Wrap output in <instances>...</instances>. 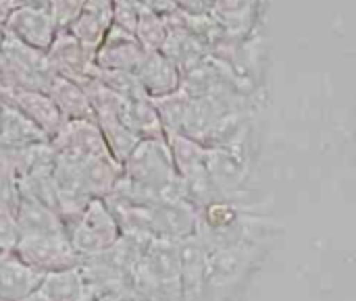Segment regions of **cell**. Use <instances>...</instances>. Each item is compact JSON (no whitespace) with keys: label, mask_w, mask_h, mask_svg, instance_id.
<instances>
[{"label":"cell","mask_w":356,"mask_h":301,"mask_svg":"<svg viewBox=\"0 0 356 301\" xmlns=\"http://www.w3.org/2000/svg\"><path fill=\"white\" fill-rule=\"evenodd\" d=\"M15 256H19L25 264L40 273H56L75 268L81 264L79 254L71 246L67 233H35L21 235Z\"/></svg>","instance_id":"obj_4"},{"label":"cell","mask_w":356,"mask_h":301,"mask_svg":"<svg viewBox=\"0 0 356 301\" xmlns=\"http://www.w3.org/2000/svg\"><path fill=\"white\" fill-rule=\"evenodd\" d=\"M146 50L138 42L134 31H127L119 25H111L106 31L100 48L96 50L94 64L98 69H111V71H138L140 62L144 60Z\"/></svg>","instance_id":"obj_8"},{"label":"cell","mask_w":356,"mask_h":301,"mask_svg":"<svg viewBox=\"0 0 356 301\" xmlns=\"http://www.w3.org/2000/svg\"><path fill=\"white\" fill-rule=\"evenodd\" d=\"M142 12L144 8L138 0H113V23L127 31H136Z\"/></svg>","instance_id":"obj_23"},{"label":"cell","mask_w":356,"mask_h":301,"mask_svg":"<svg viewBox=\"0 0 356 301\" xmlns=\"http://www.w3.org/2000/svg\"><path fill=\"white\" fill-rule=\"evenodd\" d=\"M6 100H10L17 108H21L44 133L48 139H52L60 127L65 125V117L56 102L50 98L46 89H35V87H8Z\"/></svg>","instance_id":"obj_11"},{"label":"cell","mask_w":356,"mask_h":301,"mask_svg":"<svg viewBox=\"0 0 356 301\" xmlns=\"http://www.w3.org/2000/svg\"><path fill=\"white\" fill-rule=\"evenodd\" d=\"M86 0H50L48 10L58 29H69L71 23L81 15Z\"/></svg>","instance_id":"obj_22"},{"label":"cell","mask_w":356,"mask_h":301,"mask_svg":"<svg viewBox=\"0 0 356 301\" xmlns=\"http://www.w3.org/2000/svg\"><path fill=\"white\" fill-rule=\"evenodd\" d=\"M4 31L33 48L48 52L58 33V27L48 8L13 6V12H8L4 21Z\"/></svg>","instance_id":"obj_7"},{"label":"cell","mask_w":356,"mask_h":301,"mask_svg":"<svg viewBox=\"0 0 356 301\" xmlns=\"http://www.w3.org/2000/svg\"><path fill=\"white\" fill-rule=\"evenodd\" d=\"M280 231L282 225L275 221L250 214L229 200H215L198 210L196 235L209 250L238 243H265Z\"/></svg>","instance_id":"obj_1"},{"label":"cell","mask_w":356,"mask_h":301,"mask_svg":"<svg viewBox=\"0 0 356 301\" xmlns=\"http://www.w3.org/2000/svg\"><path fill=\"white\" fill-rule=\"evenodd\" d=\"M46 92L56 102V106L60 108L65 121H71V119H96L83 83L54 73L52 79L48 81Z\"/></svg>","instance_id":"obj_17"},{"label":"cell","mask_w":356,"mask_h":301,"mask_svg":"<svg viewBox=\"0 0 356 301\" xmlns=\"http://www.w3.org/2000/svg\"><path fill=\"white\" fill-rule=\"evenodd\" d=\"M88 287L81 268L46 273L25 301H86Z\"/></svg>","instance_id":"obj_15"},{"label":"cell","mask_w":356,"mask_h":301,"mask_svg":"<svg viewBox=\"0 0 356 301\" xmlns=\"http://www.w3.org/2000/svg\"><path fill=\"white\" fill-rule=\"evenodd\" d=\"M8 75H10V67H8L6 56H4L2 50H0V79H2V77H8Z\"/></svg>","instance_id":"obj_28"},{"label":"cell","mask_w":356,"mask_h":301,"mask_svg":"<svg viewBox=\"0 0 356 301\" xmlns=\"http://www.w3.org/2000/svg\"><path fill=\"white\" fill-rule=\"evenodd\" d=\"M48 58H50L52 69L58 75H65L79 83L88 81L96 67L94 54H90L86 46L69 29L63 33H56L54 42L48 48Z\"/></svg>","instance_id":"obj_10"},{"label":"cell","mask_w":356,"mask_h":301,"mask_svg":"<svg viewBox=\"0 0 356 301\" xmlns=\"http://www.w3.org/2000/svg\"><path fill=\"white\" fill-rule=\"evenodd\" d=\"M140 85L148 98H163L169 96L177 89H181L184 75L179 67L161 50L156 52H146L144 60L140 62L136 71Z\"/></svg>","instance_id":"obj_13"},{"label":"cell","mask_w":356,"mask_h":301,"mask_svg":"<svg viewBox=\"0 0 356 301\" xmlns=\"http://www.w3.org/2000/svg\"><path fill=\"white\" fill-rule=\"evenodd\" d=\"M21 231L15 216V185L0 196V262L15 256Z\"/></svg>","instance_id":"obj_19"},{"label":"cell","mask_w":356,"mask_h":301,"mask_svg":"<svg viewBox=\"0 0 356 301\" xmlns=\"http://www.w3.org/2000/svg\"><path fill=\"white\" fill-rule=\"evenodd\" d=\"M179 273H181V301H207V260L209 248L194 233L177 241Z\"/></svg>","instance_id":"obj_9"},{"label":"cell","mask_w":356,"mask_h":301,"mask_svg":"<svg viewBox=\"0 0 356 301\" xmlns=\"http://www.w3.org/2000/svg\"><path fill=\"white\" fill-rule=\"evenodd\" d=\"M119 121L125 127H129L140 139L165 137V127H163L161 114L156 110L154 100L148 96L123 98V104L119 110Z\"/></svg>","instance_id":"obj_16"},{"label":"cell","mask_w":356,"mask_h":301,"mask_svg":"<svg viewBox=\"0 0 356 301\" xmlns=\"http://www.w3.org/2000/svg\"><path fill=\"white\" fill-rule=\"evenodd\" d=\"M215 0H175L177 12L181 15H209Z\"/></svg>","instance_id":"obj_24"},{"label":"cell","mask_w":356,"mask_h":301,"mask_svg":"<svg viewBox=\"0 0 356 301\" xmlns=\"http://www.w3.org/2000/svg\"><path fill=\"white\" fill-rule=\"evenodd\" d=\"M50 141L46 133L10 100H4L0 106V148L17 150L31 144Z\"/></svg>","instance_id":"obj_14"},{"label":"cell","mask_w":356,"mask_h":301,"mask_svg":"<svg viewBox=\"0 0 356 301\" xmlns=\"http://www.w3.org/2000/svg\"><path fill=\"white\" fill-rule=\"evenodd\" d=\"M207 169L221 200L240 204L252 179V158L223 146H209Z\"/></svg>","instance_id":"obj_5"},{"label":"cell","mask_w":356,"mask_h":301,"mask_svg":"<svg viewBox=\"0 0 356 301\" xmlns=\"http://www.w3.org/2000/svg\"><path fill=\"white\" fill-rule=\"evenodd\" d=\"M44 273L25 264L19 256L0 262V298L4 301H25L38 287Z\"/></svg>","instance_id":"obj_18"},{"label":"cell","mask_w":356,"mask_h":301,"mask_svg":"<svg viewBox=\"0 0 356 301\" xmlns=\"http://www.w3.org/2000/svg\"><path fill=\"white\" fill-rule=\"evenodd\" d=\"M13 6H35V8H48L50 0H13Z\"/></svg>","instance_id":"obj_27"},{"label":"cell","mask_w":356,"mask_h":301,"mask_svg":"<svg viewBox=\"0 0 356 301\" xmlns=\"http://www.w3.org/2000/svg\"><path fill=\"white\" fill-rule=\"evenodd\" d=\"M50 144L58 156H65L71 160H90V158L111 154L106 139H104V133H102L96 119L65 121V125L50 139Z\"/></svg>","instance_id":"obj_6"},{"label":"cell","mask_w":356,"mask_h":301,"mask_svg":"<svg viewBox=\"0 0 356 301\" xmlns=\"http://www.w3.org/2000/svg\"><path fill=\"white\" fill-rule=\"evenodd\" d=\"M142 4L144 10H150V12H156V15H173L177 12V6H175V0H138Z\"/></svg>","instance_id":"obj_25"},{"label":"cell","mask_w":356,"mask_h":301,"mask_svg":"<svg viewBox=\"0 0 356 301\" xmlns=\"http://www.w3.org/2000/svg\"><path fill=\"white\" fill-rule=\"evenodd\" d=\"M98 125L104 133L108 152L113 154L115 160L123 164L129 158V154L136 150V146L140 144V137L129 127H125L119 119H102L98 121Z\"/></svg>","instance_id":"obj_20"},{"label":"cell","mask_w":356,"mask_h":301,"mask_svg":"<svg viewBox=\"0 0 356 301\" xmlns=\"http://www.w3.org/2000/svg\"><path fill=\"white\" fill-rule=\"evenodd\" d=\"M71 246L79 258H94L108 252L121 239V227L104 198H92L81 214L67 227Z\"/></svg>","instance_id":"obj_3"},{"label":"cell","mask_w":356,"mask_h":301,"mask_svg":"<svg viewBox=\"0 0 356 301\" xmlns=\"http://www.w3.org/2000/svg\"><path fill=\"white\" fill-rule=\"evenodd\" d=\"M134 33H136L138 42L142 44V48L146 52L163 50V46L167 42V35H169V17L144 10Z\"/></svg>","instance_id":"obj_21"},{"label":"cell","mask_w":356,"mask_h":301,"mask_svg":"<svg viewBox=\"0 0 356 301\" xmlns=\"http://www.w3.org/2000/svg\"><path fill=\"white\" fill-rule=\"evenodd\" d=\"M13 166H10V160H8V154L0 148V196H4L10 185H13Z\"/></svg>","instance_id":"obj_26"},{"label":"cell","mask_w":356,"mask_h":301,"mask_svg":"<svg viewBox=\"0 0 356 301\" xmlns=\"http://www.w3.org/2000/svg\"><path fill=\"white\" fill-rule=\"evenodd\" d=\"M267 256L265 243H238L209 250L207 301H234L261 268Z\"/></svg>","instance_id":"obj_2"},{"label":"cell","mask_w":356,"mask_h":301,"mask_svg":"<svg viewBox=\"0 0 356 301\" xmlns=\"http://www.w3.org/2000/svg\"><path fill=\"white\" fill-rule=\"evenodd\" d=\"M265 0H215L211 15L234 40H250L263 17Z\"/></svg>","instance_id":"obj_12"}]
</instances>
